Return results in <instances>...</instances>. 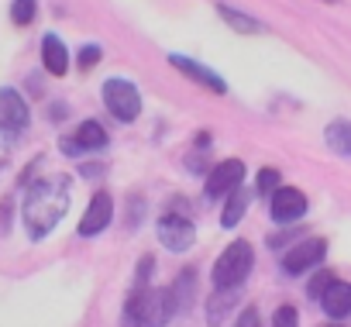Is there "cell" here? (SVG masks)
<instances>
[{"instance_id": "cell-1", "label": "cell", "mask_w": 351, "mask_h": 327, "mask_svg": "<svg viewBox=\"0 0 351 327\" xmlns=\"http://www.w3.org/2000/svg\"><path fill=\"white\" fill-rule=\"evenodd\" d=\"M69 204H73V180L56 173V176H45L38 183H32L25 190V204H21V224L28 231L32 241H45L59 221L69 214Z\"/></svg>"}, {"instance_id": "cell-2", "label": "cell", "mask_w": 351, "mask_h": 327, "mask_svg": "<svg viewBox=\"0 0 351 327\" xmlns=\"http://www.w3.org/2000/svg\"><path fill=\"white\" fill-rule=\"evenodd\" d=\"M180 313V300H176L172 286L162 289H134L124 303V327H169V320Z\"/></svg>"}, {"instance_id": "cell-3", "label": "cell", "mask_w": 351, "mask_h": 327, "mask_svg": "<svg viewBox=\"0 0 351 327\" xmlns=\"http://www.w3.org/2000/svg\"><path fill=\"white\" fill-rule=\"evenodd\" d=\"M255 269V248L248 241H231L214 262V289H241Z\"/></svg>"}, {"instance_id": "cell-4", "label": "cell", "mask_w": 351, "mask_h": 327, "mask_svg": "<svg viewBox=\"0 0 351 327\" xmlns=\"http://www.w3.org/2000/svg\"><path fill=\"white\" fill-rule=\"evenodd\" d=\"M100 97H104V107H107L121 124H131V121L141 117V93H138V86H134L131 80H124V76L104 80Z\"/></svg>"}, {"instance_id": "cell-5", "label": "cell", "mask_w": 351, "mask_h": 327, "mask_svg": "<svg viewBox=\"0 0 351 327\" xmlns=\"http://www.w3.org/2000/svg\"><path fill=\"white\" fill-rule=\"evenodd\" d=\"M32 124V110L14 86H0V141L11 145Z\"/></svg>"}, {"instance_id": "cell-6", "label": "cell", "mask_w": 351, "mask_h": 327, "mask_svg": "<svg viewBox=\"0 0 351 327\" xmlns=\"http://www.w3.org/2000/svg\"><path fill=\"white\" fill-rule=\"evenodd\" d=\"M155 231H158L162 248H169V252H176V255H180V252H190L193 241H197V224H193L186 214H180V210L162 214L158 224H155Z\"/></svg>"}, {"instance_id": "cell-7", "label": "cell", "mask_w": 351, "mask_h": 327, "mask_svg": "<svg viewBox=\"0 0 351 327\" xmlns=\"http://www.w3.org/2000/svg\"><path fill=\"white\" fill-rule=\"evenodd\" d=\"M324 255H327V241L324 238H306V241H296L286 255H282V272L286 276H303V272H310V269H317L320 262H324Z\"/></svg>"}, {"instance_id": "cell-8", "label": "cell", "mask_w": 351, "mask_h": 327, "mask_svg": "<svg viewBox=\"0 0 351 327\" xmlns=\"http://www.w3.org/2000/svg\"><path fill=\"white\" fill-rule=\"evenodd\" d=\"M169 66H172L176 73H183L190 83H197V86H204V90H210V93H217V97H224V93H228L224 76H221V73H214L210 66L197 62V59H186V56H180V52H172V56H169Z\"/></svg>"}, {"instance_id": "cell-9", "label": "cell", "mask_w": 351, "mask_h": 327, "mask_svg": "<svg viewBox=\"0 0 351 327\" xmlns=\"http://www.w3.org/2000/svg\"><path fill=\"white\" fill-rule=\"evenodd\" d=\"M306 193L296 190V186H279L269 193V210H272V221L276 224H296L303 214H306Z\"/></svg>"}, {"instance_id": "cell-10", "label": "cell", "mask_w": 351, "mask_h": 327, "mask_svg": "<svg viewBox=\"0 0 351 327\" xmlns=\"http://www.w3.org/2000/svg\"><path fill=\"white\" fill-rule=\"evenodd\" d=\"M245 183V162L241 158H224V162H217V166L207 173V183H204V193L210 197V200H217V197H228L234 186H241Z\"/></svg>"}, {"instance_id": "cell-11", "label": "cell", "mask_w": 351, "mask_h": 327, "mask_svg": "<svg viewBox=\"0 0 351 327\" xmlns=\"http://www.w3.org/2000/svg\"><path fill=\"white\" fill-rule=\"evenodd\" d=\"M110 221H114V197L107 190H97L76 231H80V238H97L110 228Z\"/></svg>"}, {"instance_id": "cell-12", "label": "cell", "mask_w": 351, "mask_h": 327, "mask_svg": "<svg viewBox=\"0 0 351 327\" xmlns=\"http://www.w3.org/2000/svg\"><path fill=\"white\" fill-rule=\"evenodd\" d=\"M107 131L100 128V121H83L69 138H62V152L66 155H83V152H100V148H107Z\"/></svg>"}, {"instance_id": "cell-13", "label": "cell", "mask_w": 351, "mask_h": 327, "mask_svg": "<svg viewBox=\"0 0 351 327\" xmlns=\"http://www.w3.org/2000/svg\"><path fill=\"white\" fill-rule=\"evenodd\" d=\"M320 306H324L327 317H334V320H348V313H351V286L341 282V279H334V282L320 293Z\"/></svg>"}, {"instance_id": "cell-14", "label": "cell", "mask_w": 351, "mask_h": 327, "mask_svg": "<svg viewBox=\"0 0 351 327\" xmlns=\"http://www.w3.org/2000/svg\"><path fill=\"white\" fill-rule=\"evenodd\" d=\"M42 62H45V69L52 76H66L69 73V52H66V42L56 32H49L42 38Z\"/></svg>"}, {"instance_id": "cell-15", "label": "cell", "mask_w": 351, "mask_h": 327, "mask_svg": "<svg viewBox=\"0 0 351 327\" xmlns=\"http://www.w3.org/2000/svg\"><path fill=\"white\" fill-rule=\"evenodd\" d=\"M248 207H252V193H248V190H241V186H234V190L228 193V200H224V210H221V224H224L228 231H231V228H238V224L245 221Z\"/></svg>"}, {"instance_id": "cell-16", "label": "cell", "mask_w": 351, "mask_h": 327, "mask_svg": "<svg viewBox=\"0 0 351 327\" xmlns=\"http://www.w3.org/2000/svg\"><path fill=\"white\" fill-rule=\"evenodd\" d=\"M238 296H241V289H214V296L207 300V324L210 327H221L228 320V313L234 310Z\"/></svg>"}, {"instance_id": "cell-17", "label": "cell", "mask_w": 351, "mask_h": 327, "mask_svg": "<svg viewBox=\"0 0 351 327\" xmlns=\"http://www.w3.org/2000/svg\"><path fill=\"white\" fill-rule=\"evenodd\" d=\"M217 14H221L234 32H241V35H262V32H265L262 21H255L252 14H241V11H234V8H228V4H217Z\"/></svg>"}, {"instance_id": "cell-18", "label": "cell", "mask_w": 351, "mask_h": 327, "mask_svg": "<svg viewBox=\"0 0 351 327\" xmlns=\"http://www.w3.org/2000/svg\"><path fill=\"white\" fill-rule=\"evenodd\" d=\"M35 14H38V0H14V4H11V21H14L18 28L32 25Z\"/></svg>"}, {"instance_id": "cell-19", "label": "cell", "mask_w": 351, "mask_h": 327, "mask_svg": "<svg viewBox=\"0 0 351 327\" xmlns=\"http://www.w3.org/2000/svg\"><path fill=\"white\" fill-rule=\"evenodd\" d=\"M193 289H197V272H193V269H183L180 279H176V286H172V293H176V300H180V306H183L186 300H193Z\"/></svg>"}, {"instance_id": "cell-20", "label": "cell", "mask_w": 351, "mask_h": 327, "mask_svg": "<svg viewBox=\"0 0 351 327\" xmlns=\"http://www.w3.org/2000/svg\"><path fill=\"white\" fill-rule=\"evenodd\" d=\"M324 138H327V145H330L337 155H348V124H344V121H334Z\"/></svg>"}, {"instance_id": "cell-21", "label": "cell", "mask_w": 351, "mask_h": 327, "mask_svg": "<svg viewBox=\"0 0 351 327\" xmlns=\"http://www.w3.org/2000/svg\"><path fill=\"white\" fill-rule=\"evenodd\" d=\"M272 327H300V313L293 303H282L276 313H272Z\"/></svg>"}, {"instance_id": "cell-22", "label": "cell", "mask_w": 351, "mask_h": 327, "mask_svg": "<svg viewBox=\"0 0 351 327\" xmlns=\"http://www.w3.org/2000/svg\"><path fill=\"white\" fill-rule=\"evenodd\" d=\"M152 269H155V258H152V255H145V258L138 262V269H134V286H131V293H134V289H148Z\"/></svg>"}, {"instance_id": "cell-23", "label": "cell", "mask_w": 351, "mask_h": 327, "mask_svg": "<svg viewBox=\"0 0 351 327\" xmlns=\"http://www.w3.org/2000/svg\"><path fill=\"white\" fill-rule=\"evenodd\" d=\"M334 279H337V276H334L330 269H320V272H317V276L310 279V286H306V293H310V300H320V293H324V289H327V286H330Z\"/></svg>"}, {"instance_id": "cell-24", "label": "cell", "mask_w": 351, "mask_h": 327, "mask_svg": "<svg viewBox=\"0 0 351 327\" xmlns=\"http://www.w3.org/2000/svg\"><path fill=\"white\" fill-rule=\"evenodd\" d=\"M279 186H282L279 169H272V166H269V169H262V173H258V193H265V197H269V193H272V190H279Z\"/></svg>"}, {"instance_id": "cell-25", "label": "cell", "mask_w": 351, "mask_h": 327, "mask_svg": "<svg viewBox=\"0 0 351 327\" xmlns=\"http://www.w3.org/2000/svg\"><path fill=\"white\" fill-rule=\"evenodd\" d=\"M100 62V45H83L80 49V69H93Z\"/></svg>"}, {"instance_id": "cell-26", "label": "cell", "mask_w": 351, "mask_h": 327, "mask_svg": "<svg viewBox=\"0 0 351 327\" xmlns=\"http://www.w3.org/2000/svg\"><path fill=\"white\" fill-rule=\"evenodd\" d=\"M234 327H262V317H258V310H255V306L241 310V313H238V324H234Z\"/></svg>"}, {"instance_id": "cell-27", "label": "cell", "mask_w": 351, "mask_h": 327, "mask_svg": "<svg viewBox=\"0 0 351 327\" xmlns=\"http://www.w3.org/2000/svg\"><path fill=\"white\" fill-rule=\"evenodd\" d=\"M83 176H100V162H90V166L83 169Z\"/></svg>"}]
</instances>
